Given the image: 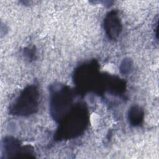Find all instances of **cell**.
Wrapping results in <instances>:
<instances>
[{"mask_svg": "<svg viewBox=\"0 0 159 159\" xmlns=\"http://www.w3.org/2000/svg\"><path fill=\"white\" fill-rule=\"evenodd\" d=\"M127 117L131 125L134 127L139 126L143 121L144 111L140 106L138 105L133 106L128 111Z\"/></svg>", "mask_w": 159, "mask_h": 159, "instance_id": "cell-7", "label": "cell"}, {"mask_svg": "<svg viewBox=\"0 0 159 159\" xmlns=\"http://www.w3.org/2000/svg\"><path fill=\"white\" fill-rule=\"evenodd\" d=\"M133 68V61L130 58H125L120 65V71L123 75H128L130 73Z\"/></svg>", "mask_w": 159, "mask_h": 159, "instance_id": "cell-8", "label": "cell"}, {"mask_svg": "<svg viewBox=\"0 0 159 159\" xmlns=\"http://www.w3.org/2000/svg\"><path fill=\"white\" fill-rule=\"evenodd\" d=\"M98 69V63L94 60L84 63L75 69L73 80L79 89L90 90L94 85L99 84L101 76L99 75Z\"/></svg>", "mask_w": 159, "mask_h": 159, "instance_id": "cell-4", "label": "cell"}, {"mask_svg": "<svg viewBox=\"0 0 159 159\" xmlns=\"http://www.w3.org/2000/svg\"><path fill=\"white\" fill-rule=\"evenodd\" d=\"M104 29L109 39L116 40L122 30V24L117 11L112 10L107 13L103 21Z\"/></svg>", "mask_w": 159, "mask_h": 159, "instance_id": "cell-6", "label": "cell"}, {"mask_svg": "<svg viewBox=\"0 0 159 159\" xmlns=\"http://www.w3.org/2000/svg\"><path fill=\"white\" fill-rule=\"evenodd\" d=\"M39 99V93L37 86H27L10 105L9 113L17 116H29L37 111Z\"/></svg>", "mask_w": 159, "mask_h": 159, "instance_id": "cell-3", "label": "cell"}, {"mask_svg": "<svg viewBox=\"0 0 159 159\" xmlns=\"http://www.w3.org/2000/svg\"><path fill=\"white\" fill-rule=\"evenodd\" d=\"M89 122L88 111L84 104H75L59 122L55 134L57 140L76 138L82 134Z\"/></svg>", "mask_w": 159, "mask_h": 159, "instance_id": "cell-1", "label": "cell"}, {"mask_svg": "<svg viewBox=\"0 0 159 159\" xmlns=\"http://www.w3.org/2000/svg\"><path fill=\"white\" fill-rule=\"evenodd\" d=\"M24 52H25V55L29 59L33 60L34 58L35 55V50L34 47L25 48V50H24Z\"/></svg>", "mask_w": 159, "mask_h": 159, "instance_id": "cell-9", "label": "cell"}, {"mask_svg": "<svg viewBox=\"0 0 159 159\" xmlns=\"http://www.w3.org/2000/svg\"><path fill=\"white\" fill-rule=\"evenodd\" d=\"M74 93L68 86L60 83L50 88V112L52 118L59 123L75 106Z\"/></svg>", "mask_w": 159, "mask_h": 159, "instance_id": "cell-2", "label": "cell"}, {"mask_svg": "<svg viewBox=\"0 0 159 159\" xmlns=\"http://www.w3.org/2000/svg\"><path fill=\"white\" fill-rule=\"evenodd\" d=\"M1 154L6 158L35 157L32 147L29 145H22L18 139L12 137H6L2 140Z\"/></svg>", "mask_w": 159, "mask_h": 159, "instance_id": "cell-5", "label": "cell"}]
</instances>
